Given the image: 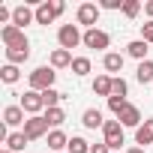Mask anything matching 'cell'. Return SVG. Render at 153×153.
<instances>
[{"instance_id":"obj_16","label":"cell","mask_w":153,"mask_h":153,"mask_svg":"<svg viewBox=\"0 0 153 153\" xmlns=\"http://www.w3.org/2000/svg\"><path fill=\"white\" fill-rule=\"evenodd\" d=\"M72 51H66V48H54L51 51V66L54 69H66V66H72Z\"/></svg>"},{"instance_id":"obj_7","label":"cell","mask_w":153,"mask_h":153,"mask_svg":"<svg viewBox=\"0 0 153 153\" xmlns=\"http://www.w3.org/2000/svg\"><path fill=\"white\" fill-rule=\"evenodd\" d=\"M99 9L102 6H96V3H81L78 12H75V21H78L81 27H87V30H93L96 27V18H99Z\"/></svg>"},{"instance_id":"obj_8","label":"cell","mask_w":153,"mask_h":153,"mask_svg":"<svg viewBox=\"0 0 153 153\" xmlns=\"http://www.w3.org/2000/svg\"><path fill=\"white\" fill-rule=\"evenodd\" d=\"M84 45H87V48H96V51H105V48L111 45V36H108L105 30L93 27V30H84Z\"/></svg>"},{"instance_id":"obj_1","label":"cell","mask_w":153,"mask_h":153,"mask_svg":"<svg viewBox=\"0 0 153 153\" xmlns=\"http://www.w3.org/2000/svg\"><path fill=\"white\" fill-rule=\"evenodd\" d=\"M54 78H57V72H54V66H36L33 72H30V90H51L54 87Z\"/></svg>"},{"instance_id":"obj_32","label":"cell","mask_w":153,"mask_h":153,"mask_svg":"<svg viewBox=\"0 0 153 153\" xmlns=\"http://www.w3.org/2000/svg\"><path fill=\"white\" fill-rule=\"evenodd\" d=\"M126 0H102V9H123Z\"/></svg>"},{"instance_id":"obj_4","label":"cell","mask_w":153,"mask_h":153,"mask_svg":"<svg viewBox=\"0 0 153 153\" xmlns=\"http://www.w3.org/2000/svg\"><path fill=\"white\" fill-rule=\"evenodd\" d=\"M21 132L27 135V141H39V138H48V120H45V114L27 117V123H24V129H21Z\"/></svg>"},{"instance_id":"obj_27","label":"cell","mask_w":153,"mask_h":153,"mask_svg":"<svg viewBox=\"0 0 153 153\" xmlns=\"http://www.w3.org/2000/svg\"><path fill=\"white\" fill-rule=\"evenodd\" d=\"M69 153H90V144H87L81 135H72V138H69Z\"/></svg>"},{"instance_id":"obj_35","label":"cell","mask_w":153,"mask_h":153,"mask_svg":"<svg viewBox=\"0 0 153 153\" xmlns=\"http://www.w3.org/2000/svg\"><path fill=\"white\" fill-rule=\"evenodd\" d=\"M126 153H144V147H138V144H135V147H129Z\"/></svg>"},{"instance_id":"obj_22","label":"cell","mask_w":153,"mask_h":153,"mask_svg":"<svg viewBox=\"0 0 153 153\" xmlns=\"http://www.w3.org/2000/svg\"><path fill=\"white\" fill-rule=\"evenodd\" d=\"M135 78H138L141 84H150V81H153V60H144V63H138V69H135Z\"/></svg>"},{"instance_id":"obj_36","label":"cell","mask_w":153,"mask_h":153,"mask_svg":"<svg viewBox=\"0 0 153 153\" xmlns=\"http://www.w3.org/2000/svg\"><path fill=\"white\" fill-rule=\"evenodd\" d=\"M0 153H12V150H0Z\"/></svg>"},{"instance_id":"obj_34","label":"cell","mask_w":153,"mask_h":153,"mask_svg":"<svg viewBox=\"0 0 153 153\" xmlns=\"http://www.w3.org/2000/svg\"><path fill=\"white\" fill-rule=\"evenodd\" d=\"M144 12L150 15V21H153V0H147V3H144Z\"/></svg>"},{"instance_id":"obj_18","label":"cell","mask_w":153,"mask_h":153,"mask_svg":"<svg viewBox=\"0 0 153 153\" xmlns=\"http://www.w3.org/2000/svg\"><path fill=\"white\" fill-rule=\"evenodd\" d=\"M111 81H114V75H96V81H93V93L111 99Z\"/></svg>"},{"instance_id":"obj_23","label":"cell","mask_w":153,"mask_h":153,"mask_svg":"<svg viewBox=\"0 0 153 153\" xmlns=\"http://www.w3.org/2000/svg\"><path fill=\"white\" fill-rule=\"evenodd\" d=\"M60 99H66V93H60V90H42V102H45V108H60Z\"/></svg>"},{"instance_id":"obj_24","label":"cell","mask_w":153,"mask_h":153,"mask_svg":"<svg viewBox=\"0 0 153 153\" xmlns=\"http://www.w3.org/2000/svg\"><path fill=\"white\" fill-rule=\"evenodd\" d=\"M21 78V72H18V66H12V63H6L3 69H0V81L3 84H15Z\"/></svg>"},{"instance_id":"obj_29","label":"cell","mask_w":153,"mask_h":153,"mask_svg":"<svg viewBox=\"0 0 153 153\" xmlns=\"http://www.w3.org/2000/svg\"><path fill=\"white\" fill-rule=\"evenodd\" d=\"M141 12V3H138V0H126V3H123V15L126 18H135Z\"/></svg>"},{"instance_id":"obj_28","label":"cell","mask_w":153,"mask_h":153,"mask_svg":"<svg viewBox=\"0 0 153 153\" xmlns=\"http://www.w3.org/2000/svg\"><path fill=\"white\" fill-rule=\"evenodd\" d=\"M126 93H129V84L120 78V75H114V81H111V96H123V99H126Z\"/></svg>"},{"instance_id":"obj_14","label":"cell","mask_w":153,"mask_h":153,"mask_svg":"<svg viewBox=\"0 0 153 153\" xmlns=\"http://www.w3.org/2000/svg\"><path fill=\"white\" fill-rule=\"evenodd\" d=\"M147 51H150V48H147V42H144V39H132V42L126 45V54H129V57H135L138 63H144V60H147Z\"/></svg>"},{"instance_id":"obj_20","label":"cell","mask_w":153,"mask_h":153,"mask_svg":"<svg viewBox=\"0 0 153 153\" xmlns=\"http://www.w3.org/2000/svg\"><path fill=\"white\" fill-rule=\"evenodd\" d=\"M102 66H105V72H120V69H123V54L108 51V54L102 57Z\"/></svg>"},{"instance_id":"obj_5","label":"cell","mask_w":153,"mask_h":153,"mask_svg":"<svg viewBox=\"0 0 153 153\" xmlns=\"http://www.w3.org/2000/svg\"><path fill=\"white\" fill-rule=\"evenodd\" d=\"M102 135H105V144L111 147V153H117V150H120V144L126 141V138H123V126H120V120H105Z\"/></svg>"},{"instance_id":"obj_2","label":"cell","mask_w":153,"mask_h":153,"mask_svg":"<svg viewBox=\"0 0 153 153\" xmlns=\"http://www.w3.org/2000/svg\"><path fill=\"white\" fill-rule=\"evenodd\" d=\"M66 12V3L63 0H45V3L36 6V24H51L54 18H60Z\"/></svg>"},{"instance_id":"obj_25","label":"cell","mask_w":153,"mask_h":153,"mask_svg":"<svg viewBox=\"0 0 153 153\" xmlns=\"http://www.w3.org/2000/svg\"><path fill=\"white\" fill-rule=\"evenodd\" d=\"M69 69H72V75H78V78H81V75H87V72H90V57H75Z\"/></svg>"},{"instance_id":"obj_15","label":"cell","mask_w":153,"mask_h":153,"mask_svg":"<svg viewBox=\"0 0 153 153\" xmlns=\"http://www.w3.org/2000/svg\"><path fill=\"white\" fill-rule=\"evenodd\" d=\"M27 57H30V45H21V48H6V63H12V66L27 63Z\"/></svg>"},{"instance_id":"obj_31","label":"cell","mask_w":153,"mask_h":153,"mask_svg":"<svg viewBox=\"0 0 153 153\" xmlns=\"http://www.w3.org/2000/svg\"><path fill=\"white\" fill-rule=\"evenodd\" d=\"M141 39H144L147 45H153V21H144V24H141Z\"/></svg>"},{"instance_id":"obj_33","label":"cell","mask_w":153,"mask_h":153,"mask_svg":"<svg viewBox=\"0 0 153 153\" xmlns=\"http://www.w3.org/2000/svg\"><path fill=\"white\" fill-rule=\"evenodd\" d=\"M90 153H111V147L102 141V144H90Z\"/></svg>"},{"instance_id":"obj_21","label":"cell","mask_w":153,"mask_h":153,"mask_svg":"<svg viewBox=\"0 0 153 153\" xmlns=\"http://www.w3.org/2000/svg\"><path fill=\"white\" fill-rule=\"evenodd\" d=\"M30 141H27V135L24 132H9V138H6V150H12V153H18V150H24Z\"/></svg>"},{"instance_id":"obj_13","label":"cell","mask_w":153,"mask_h":153,"mask_svg":"<svg viewBox=\"0 0 153 153\" xmlns=\"http://www.w3.org/2000/svg\"><path fill=\"white\" fill-rule=\"evenodd\" d=\"M135 144L138 147H147V144H153V117H147L138 129H135Z\"/></svg>"},{"instance_id":"obj_37","label":"cell","mask_w":153,"mask_h":153,"mask_svg":"<svg viewBox=\"0 0 153 153\" xmlns=\"http://www.w3.org/2000/svg\"><path fill=\"white\" fill-rule=\"evenodd\" d=\"M117 153H120V150H117Z\"/></svg>"},{"instance_id":"obj_17","label":"cell","mask_w":153,"mask_h":153,"mask_svg":"<svg viewBox=\"0 0 153 153\" xmlns=\"http://www.w3.org/2000/svg\"><path fill=\"white\" fill-rule=\"evenodd\" d=\"M81 123H84L87 129H102V126H105V120H102V111H99V108H87V111L81 114Z\"/></svg>"},{"instance_id":"obj_10","label":"cell","mask_w":153,"mask_h":153,"mask_svg":"<svg viewBox=\"0 0 153 153\" xmlns=\"http://www.w3.org/2000/svg\"><path fill=\"white\" fill-rule=\"evenodd\" d=\"M33 21H36V9H30L27 3L12 9V24H15V27H21V30H24V27H27V24H33Z\"/></svg>"},{"instance_id":"obj_6","label":"cell","mask_w":153,"mask_h":153,"mask_svg":"<svg viewBox=\"0 0 153 153\" xmlns=\"http://www.w3.org/2000/svg\"><path fill=\"white\" fill-rule=\"evenodd\" d=\"M0 39H3V45H6V48L30 45V42H27V36H24V30H21V27H15V24H3V27H0Z\"/></svg>"},{"instance_id":"obj_11","label":"cell","mask_w":153,"mask_h":153,"mask_svg":"<svg viewBox=\"0 0 153 153\" xmlns=\"http://www.w3.org/2000/svg\"><path fill=\"white\" fill-rule=\"evenodd\" d=\"M117 120H120V126H123V129H126V126H135V129H138V126H141V111H138V105H132V102H129V105L117 114Z\"/></svg>"},{"instance_id":"obj_19","label":"cell","mask_w":153,"mask_h":153,"mask_svg":"<svg viewBox=\"0 0 153 153\" xmlns=\"http://www.w3.org/2000/svg\"><path fill=\"white\" fill-rule=\"evenodd\" d=\"M48 147H51L54 153H63V147H69V138H66V132H60V129H51V132H48Z\"/></svg>"},{"instance_id":"obj_12","label":"cell","mask_w":153,"mask_h":153,"mask_svg":"<svg viewBox=\"0 0 153 153\" xmlns=\"http://www.w3.org/2000/svg\"><path fill=\"white\" fill-rule=\"evenodd\" d=\"M24 114H27V111H24L21 105H6V108H3V123H6V126H24V123H27Z\"/></svg>"},{"instance_id":"obj_3","label":"cell","mask_w":153,"mask_h":153,"mask_svg":"<svg viewBox=\"0 0 153 153\" xmlns=\"http://www.w3.org/2000/svg\"><path fill=\"white\" fill-rule=\"evenodd\" d=\"M57 42H60V48L72 51V48L84 45V33L78 30V24H63V27L57 30Z\"/></svg>"},{"instance_id":"obj_30","label":"cell","mask_w":153,"mask_h":153,"mask_svg":"<svg viewBox=\"0 0 153 153\" xmlns=\"http://www.w3.org/2000/svg\"><path fill=\"white\" fill-rule=\"evenodd\" d=\"M126 105H129V102H126L123 96H111V99H108V108L114 111V117H117V114H120V111H123Z\"/></svg>"},{"instance_id":"obj_26","label":"cell","mask_w":153,"mask_h":153,"mask_svg":"<svg viewBox=\"0 0 153 153\" xmlns=\"http://www.w3.org/2000/svg\"><path fill=\"white\" fill-rule=\"evenodd\" d=\"M45 120H48V126H60L66 120V111L63 108H45Z\"/></svg>"},{"instance_id":"obj_9","label":"cell","mask_w":153,"mask_h":153,"mask_svg":"<svg viewBox=\"0 0 153 153\" xmlns=\"http://www.w3.org/2000/svg\"><path fill=\"white\" fill-rule=\"evenodd\" d=\"M18 105H21L30 117H36V114L45 108V102H42V93H39V90H27V93L21 96V102H18Z\"/></svg>"}]
</instances>
